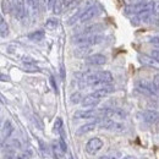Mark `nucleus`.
Listing matches in <instances>:
<instances>
[{
  "mask_svg": "<svg viewBox=\"0 0 159 159\" xmlns=\"http://www.w3.org/2000/svg\"><path fill=\"white\" fill-rule=\"evenodd\" d=\"M113 81V75L109 71H97L86 75L82 82L84 86H105L110 84Z\"/></svg>",
  "mask_w": 159,
  "mask_h": 159,
  "instance_id": "nucleus-1",
  "label": "nucleus"
},
{
  "mask_svg": "<svg viewBox=\"0 0 159 159\" xmlns=\"http://www.w3.org/2000/svg\"><path fill=\"white\" fill-rule=\"evenodd\" d=\"M99 127L105 129V130H110V131H115V132H124L126 130V126L122 122L115 121V120L109 119V118H104L102 120Z\"/></svg>",
  "mask_w": 159,
  "mask_h": 159,
  "instance_id": "nucleus-2",
  "label": "nucleus"
},
{
  "mask_svg": "<svg viewBox=\"0 0 159 159\" xmlns=\"http://www.w3.org/2000/svg\"><path fill=\"white\" fill-rule=\"evenodd\" d=\"M154 7V2H142V4H136V5H129L125 9L126 14H142V12H148L152 11Z\"/></svg>",
  "mask_w": 159,
  "mask_h": 159,
  "instance_id": "nucleus-3",
  "label": "nucleus"
},
{
  "mask_svg": "<svg viewBox=\"0 0 159 159\" xmlns=\"http://www.w3.org/2000/svg\"><path fill=\"white\" fill-rule=\"evenodd\" d=\"M103 144H104V142L99 137H92L86 143V152L89 156H94L103 148Z\"/></svg>",
  "mask_w": 159,
  "mask_h": 159,
  "instance_id": "nucleus-4",
  "label": "nucleus"
},
{
  "mask_svg": "<svg viewBox=\"0 0 159 159\" xmlns=\"http://www.w3.org/2000/svg\"><path fill=\"white\" fill-rule=\"evenodd\" d=\"M137 88L143 94H148V96H157L158 94V86H156L154 83L148 82V81H139Z\"/></svg>",
  "mask_w": 159,
  "mask_h": 159,
  "instance_id": "nucleus-5",
  "label": "nucleus"
},
{
  "mask_svg": "<svg viewBox=\"0 0 159 159\" xmlns=\"http://www.w3.org/2000/svg\"><path fill=\"white\" fill-rule=\"evenodd\" d=\"M11 9L14 11V15L17 20H23L26 16V9H25V0H14L11 4Z\"/></svg>",
  "mask_w": 159,
  "mask_h": 159,
  "instance_id": "nucleus-6",
  "label": "nucleus"
},
{
  "mask_svg": "<svg viewBox=\"0 0 159 159\" xmlns=\"http://www.w3.org/2000/svg\"><path fill=\"white\" fill-rule=\"evenodd\" d=\"M86 62L88 65H92V66H102L104 64H107V57L103 55V54H91L86 58Z\"/></svg>",
  "mask_w": 159,
  "mask_h": 159,
  "instance_id": "nucleus-7",
  "label": "nucleus"
},
{
  "mask_svg": "<svg viewBox=\"0 0 159 159\" xmlns=\"http://www.w3.org/2000/svg\"><path fill=\"white\" fill-rule=\"evenodd\" d=\"M105 118H109V119H118V120H124L126 119V113L121 109H105L103 110Z\"/></svg>",
  "mask_w": 159,
  "mask_h": 159,
  "instance_id": "nucleus-8",
  "label": "nucleus"
},
{
  "mask_svg": "<svg viewBox=\"0 0 159 159\" xmlns=\"http://www.w3.org/2000/svg\"><path fill=\"white\" fill-rule=\"evenodd\" d=\"M113 91H114V88H113L110 84H105V86H102L100 88H98L97 91H94V92L91 93V94H92L94 98H97V99H103V98L108 97Z\"/></svg>",
  "mask_w": 159,
  "mask_h": 159,
  "instance_id": "nucleus-9",
  "label": "nucleus"
},
{
  "mask_svg": "<svg viewBox=\"0 0 159 159\" xmlns=\"http://www.w3.org/2000/svg\"><path fill=\"white\" fill-rule=\"evenodd\" d=\"M96 115H97V111L94 109H87V110H77L74 114V118L80 120H84V119H92Z\"/></svg>",
  "mask_w": 159,
  "mask_h": 159,
  "instance_id": "nucleus-10",
  "label": "nucleus"
},
{
  "mask_svg": "<svg viewBox=\"0 0 159 159\" xmlns=\"http://www.w3.org/2000/svg\"><path fill=\"white\" fill-rule=\"evenodd\" d=\"M96 127H97V122H96V121H92V122H87V124H84V125L80 126L79 129H77V131H76V134H77L79 136H82V135H87V134H89V132L94 131V130H96Z\"/></svg>",
  "mask_w": 159,
  "mask_h": 159,
  "instance_id": "nucleus-11",
  "label": "nucleus"
},
{
  "mask_svg": "<svg viewBox=\"0 0 159 159\" xmlns=\"http://www.w3.org/2000/svg\"><path fill=\"white\" fill-rule=\"evenodd\" d=\"M97 12H98V9H97L96 6H92V7L87 9V10L80 16V21H81V22H88V21H91L96 15H97Z\"/></svg>",
  "mask_w": 159,
  "mask_h": 159,
  "instance_id": "nucleus-12",
  "label": "nucleus"
},
{
  "mask_svg": "<svg viewBox=\"0 0 159 159\" xmlns=\"http://www.w3.org/2000/svg\"><path fill=\"white\" fill-rule=\"evenodd\" d=\"M139 62L144 66H149V67H154V69H158V60L153 59L152 57H148V55H139Z\"/></svg>",
  "mask_w": 159,
  "mask_h": 159,
  "instance_id": "nucleus-13",
  "label": "nucleus"
},
{
  "mask_svg": "<svg viewBox=\"0 0 159 159\" xmlns=\"http://www.w3.org/2000/svg\"><path fill=\"white\" fill-rule=\"evenodd\" d=\"M99 102H100V99L94 98L92 94H88V96H86L84 98H82V99H81V104H82L84 108H92V107L98 105V104H99Z\"/></svg>",
  "mask_w": 159,
  "mask_h": 159,
  "instance_id": "nucleus-14",
  "label": "nucleus"
},
{
  "mask_svg": "<svg viewBox=\"0 0 159 159\" xmlns=\"http://www.w3.org/2000/svg\"><path fill=\"white\" fill-rule=\"evenodd\" d=\"M143 120L148 124H156L158 121V111L157 110H147L143 113Z\"/></svg>",
  "mask_w": 159,
  "mask_h": 159,
  "instance_id": "nucleus-15",
  "label": "nucleus"
},
{
  "mask_svg": "<svg viewBox=\"0 0 159 159\" xmlns=\"http://www.w3.org/2000/svg\"><path fill=\"white\" fill-rule=\"evenodd\" d=\"M14 132V126L11 124L10 120H6L5 124H4V127H2V137L5 139H7Z\"/></svg>",
  "mask_w": 159,
  "mask_h": 159,
  "instance_id": "nucleus-16",
  "label": "nucleus"
},
{
  "mask_svg": "<svg viewBox=\"0 0 159 159\" xmlns=\"http://www.w3.org/2000/svg\"><path fill=\"white\" fill-rule=\"evenodd\" d=\"M91 53V47L88 45H79V48L75 50V55L76 58H87L88 54Z\"/></svg>",
  "mask_w": 159,
  "mask_h": 159,
  "instance_id": "nucleus-17",
  "label": "nucleus"
},
{
  "mask_svg": "<svg viewBox=\"0 0 159 159\" xmlns=\"http://www.w3.org/2000/svg\"><path fill=\"white\" fill-rule=\"evenodd\" d=\"M9 25H7V22L6 20L4 19V16L0 14V36L1 37H7L9 36Z\"/></svg>",
  "mask_w": 159,
  "mask_h": 159,
  "instance_id": "nucleus-18",
  "label": "nucleus"
},
{
  "mask_svg": "<svg viewBox=\"0 0 159 159\" xmlns=\"http://www.w3.org/2000/svg\"><path fill=\"white\" fill-rule=\"evenodd\" d=\"M23 70L26 71V72H39L40 69L33 62V61H25L23 62Z\"/></svg>",
  "mask_w": 159,
  "mask_h": 159,
  "instance_id": "nucleus-19",
  "label": "nucleus"
},
{
  "mask_svg": "<svg viewBox=\"0 0 159 159\" xmlns=\"http://www.w3.org/2000/svg\"><path fill=\"white\" fill-rule=\"evenodd\" d=\"M58 26H59V20L55 19V17H50V19H48V20L45 21V28L49 30V31L57 30Z\"/></svg>",
  "mask_w": 159,
  "mask_h": 159,
  "instance_id": "nucleus-20",
  "label": "nucleus"
},
{
  "mask_svg": "<svg viewBox=\"0 0 159 159\" xmlns=\"http://www.w3.org/2000/svg\"><path fill=\"white\" fill-rule=\"evenodd\" d=\"M28 38L31 40H34V42H39L44 38V32L43 31H36V32H32L28 34Z\"/></svg>",
  "mask_w": 159,
  "mask_h": 159,
  "instance_id": "nucleus-21",
  "label": "nucleus"
},
{
  "mask_svg": "<svg viewBox=\"0 0 159 159\" xmlns=\"http://www.w3.org/2000/svg\"><path fill=\"white\" fill-rule=\"evenodd\" d=\"M1 9L4 14H10L11 12V2L10 0H2L1 1Z\"/></svg>",
  "mask_w": 159,
  "mask_h": 159,
  "instance_id": "nucleus-22",
  "label": "nucleus"
},
{
  "mask_svg": "<svg viewBox=\"0 0 159 159\" xmlns=\"http://www.w3.org/2000/svg\"><path fill=\"white\" fill-rule=\"evenodd\" d=\"M52 7H53V11H54V14H55V15H60V14H61V11H62V4L60 2L59 0H55Z\"/></svg>",
  "mask_w": 159,
  "mask_h": 159,
  "instance_id": "nucleus-23",
  "label": "nucleus"
},
{
  "mask_svg": "<svg viewBox=\"0 0 159 159\" xmlns=\"http://www.w3.org/2000/svg\"><path fill=\"white\" fill-rule=\"evenodd\" d=\"M53 153H54V157L57 159H60L62 157V151L60 149L58 143H54V144H53Z\"/></svg>",
  "mask_w": 159,
  "mask_h": 159,
  "instance_id": "nucleus-24",
  "label": "nucleus"
},
{
  "mask_svg": "<svg viewBox=\"0 0 159 159\" xmlns=\"http://www.w3.org/2000/svg\"><path fill=\"white\" fill-rule=\"evenodd\" d=\"M62 130V119L61 118H57L55 122H54V131L55 132H60Z\"/></svg>",
  "mask_w": 159,
  "mask_h": 159,
  "instance_id": "nucleus-25",
  "label": "nucleus"
},
{
  "mask_svg": "<svg viewBox=\"0 0 159 159\" xmlns=\"http://www.w3.org/2000/svg\"><path fill=\"white\" fill-rule=\"evenodd\" d=\"M31 158V152H21L17 153L14 159H30Z\"/></svg>",
  "mask_w": 159,
  "mask_h": 159,
  "instance_id": "nucleus-26",
  "label": "nucleus"
},
{
  "mask_svg": "<svg viewBox=\"0 0 159 159\" xmlns=\"http://www.w3.org/2000/svg\"><path fill=\"white\" fill-rule=\"evenodd\" d=\"M70 100H71V103L77 104V103H80V102H81V94H80V93H74V94L71 96Z\"/></svg>",
  "mask_w": 159,
  "mask_h": 159,
  "instance_id": "nucleus-27",
  "label": "nucleus"
},
{
  "mask_svg": "<svg viewBox=\"0 0 159 159\" xmlns=\"http://www.w3.org/2000/svg\"><path fill=\"white\" fill-rule=\"evenodd\" d=\"M27 2L30 4V6H31L32 9H36V7H37V1H36V0H27Z\"/></svg>",
  "mask_w": 159,
  "mask_h": 159,
  "instance_id": "nucleus-28",
  "label": "nucleus"
},
{
  "mask_svg": "<svg viewBox=\"0 0 159 159\" xmlns=\"http://www.w3.org/2000/svg\"><path fill=\"white\" fill-rule=\"evenodd\" d=\"M54 1H55V0H47V7H48V9H52Z\"/></svg>",
  "mask_w": 159,
  "mask_h": 159,
  "instance_id": "nucleus-29",
  "label": "nucleus"
},
{
  "mask_svg": "<svg viewBox=\"0 0 159 159\" xmlns=\"http://www.w3.org/2000/svg\"><path fill=\"white\" fill-rule=\"evenodd\" d=\"M153 59L158 60V50H154V52H152V55H151Z\"/></svg>",
  "mask_w": 159,
  "mask_h": 159,
  "instance_id": "nucleus-30",
  "label": "nucleus"
},
{
  "mask_svg": "<svg viewBox=\"0 0 159 159\" xmlns=\"http://www.w3.org/2000/svg\"><path fill=\"white\" fill-rule=\"evenodd\" d=\"M50 81H52V84H53V88L55 89V92H58V88H57V84L54 82V77H50Z\"/></svg>",
  "mask_w": 159,
  "mask_h": 159,
  "instance_id": "nucleus-31",
  "label": "nucleus"
},
{
  "mask_svg": "<svg viewBox=\"0 0 159 159\" xmlns=\"http://www.w3.org/2000/svg\"><path fill=\"white\" fill-rule=\"evenodd\" d=\"M0 102H1L2 104H5V103H6V99L2 97V94H1V93H0Z\"/></svg>",
  "mask_w": 159,
  "mask_h": 159,
  "instance_id": "nucleus-32",
  "label": "nucleus"
},
{
  "mask_svg": "<svg viewBox=\"0 0 159 159\" xmlns=\"http://www.w3.org/2000/svg\"><path fill=\"white\" fill-rule=\"evenodd\" d=\"M0 80H2V81H9V77H7V76L5 77V75H0Z\"/></svg>",
  "mask_w": 159,
  "mask_h": 159,
  "instance_id": "nucleus-33",
  "label": "nucleus"
},
{
  "mask_svg": "<svg viewBox=\"0 0 159 159\" xmlns=\"http://www.w3.org/2000/svg\"><path fill=\"white\" fill-rule=\"evenodd\" d=\"M5 159H14V157H12V156H11V154L9 153V154L6 156V158H5Z\"/></svg>",
  "mask_w": 159,
  "mask_h": 159,
  "instance_id": "nucleus-34",
  "label": "nucleus"
},
{
  "mask_svg": "<svg viewBox=\"0 0 159 159\" xmlns=\"http://www.w3.org/2000/svg\"><path fill=\"white\" fill-rule=\"evenodd\" d=\"M2 146H4V142H2V141H1V139H0V149H1V148H2Z\"/></svg>",
  "mask_w": 159,
  "mask_h": 159,
  "instance_id": "nucleus-35",
  "label": "nucleus"
},
{
  "mask_svg": "<svg viewBox=\"0 0 159 159\" xmlns=\"http://www.w3.org/2000/svg\"><path fill=\"white\" fill-rule=\"evenodd\" d=\"M124 159H135L134 157H130V156H127V157H125Z\"/></svg>",
  "mask_w": 159,
  "mask_h": 159,
  "instance_id": "nucleus-36",
  "label": "nucleus"
},
{
  "mask_svg": "<svg viewBox=\"0 0 159 159\" xmlns=\"http://www.w3.org/2000/svg\"><path fill=\"white\" fill-rule=\"evenodd\" d=\"M70 159H74V157H70Z\"/></svg>",
  "mask_w": 159,
  "mask_h": 159,
  "instance_id": "nucleus-37",
  "label": "nucleus"
}]
</instances>
